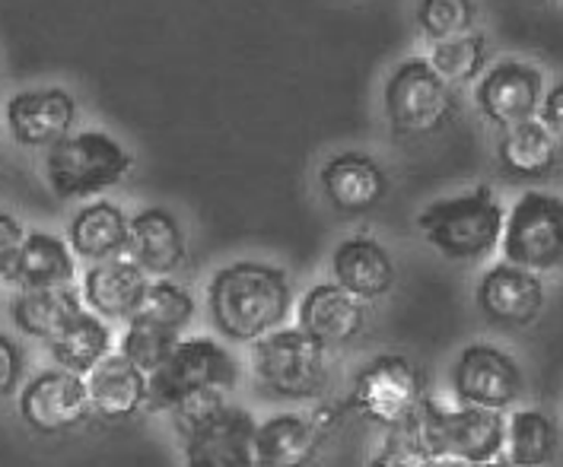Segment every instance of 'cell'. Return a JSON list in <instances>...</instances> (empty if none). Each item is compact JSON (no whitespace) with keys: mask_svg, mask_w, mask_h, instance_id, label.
<instances>
[{"mask_svg":"<svg viewBox=\"0 0 563 467\" xmlns=\"http://www.w3.org/2000/svg\"><path fill=\"white\" fill-rule=\"evenodd\" d=\"M208 312L220 337L233 344H255L287 327L294 312L290 274L277 264L252 258L227 264L210 277Z\"/></svg>","mask_w":563,"mask_h":467,"instance_id":"6da1fadb","label":"cell"},{"mask_svg":"<svg viewBox=\"0 0 563 467\" xmlns=\"http://www.w3.org/2000/svg\"><path fill=\"white\" fill-rule=\"evenodd\" d=\"M506 210L490 185H475L472 191L437 198L417 213V230L430 248L445 262H487L504 242Z\"/></svg>","mask_w":563,"mask_h":467,"instance_id":"7a4b0ae2","label":"cell"},{"mask_svg":"<svg viewBox=\"0 0 563 467\" xmlns=\"http://www.w3.org/2000/svg\"><path fill=\"white\" fill-rule=\"evenodd\" d=\"M185 467H262L255 452L258 420L242 408L210 394L173 413Z\"/></svg>","mask_w":563,"mask_h":467,"instance_id":"3957f363","label":"cell"},{"mask_svg":"<svg viewBox=\"0 0 563 467\" xmlns=\"http://www.w3.org/2000/svg\"><path fill=\"white\" fill-rule=\"evenodd\" d=\"M134 156L106 131H70L45 153V181L60 201H84L131 176Z\"/></svg>","mask_w":563,"mask_h":467,"instance_id":"277c9868","label":"cell"},{"mask_svg":"<svg viewBox=\"0 0 563 467\" xmlns=\"http://www.w3.org/2000/svg\"><path fill=\"white\" fill-rule=\"evenodd\" d=\"M239 385V363L213 337L178 341L159 369L150 373V410L176 413L191 401L227 394Z\"/></svg>","mask_w":563,"mask_h":467,"instance_id":"5b68a950","label":"cell"},{"mask_svg":"<svg viewBox=\"0 0 563 467\" xmlns=\"http://www.w3.org/2000/svg\"><path fill=\"white\" fill-rule=\"evenodd\" d=\"M252 376L277 401H316L328 388V347L299 324L249 344Z\"/></svg>","mask_w":563,"mask_h":467,"instance_id":"8992f818","label":"cell"},{"mask_svg":"<svg viewBox=\"0 0 563 467\" xmlns=\"http://www.w3.org/2000/svg\"><path fill=\"white\" fill-rule=\"evenodd\" d=\"M423 445L437 462H462L465 467L500 458L506 448V420L500 410L462 404L449 410L433 398H423L417 410Z\"/></svg>","mask_w":563,"mask_h":467,"instance_id":"52a82bcc","label":"cell"},{"mask_svg":"<svg viewBox=\"0 0 563 467\" xmlns=\"http://www.w3.org/2000/svg\"><path fill=\"white\" fill-rule=\"evenodd\" d=\"M423 398L427 379L415 359L405 353H379L354 376L344 410L383 430H395L415 420Z\"/></svg>","mask_w":563,"mask_h":467,"instance_id":"ba28073f","label":"cell"},{"mask_svg":"<svg viewBox=\"0 0 563 467\" xmlns=\"http://www.w3.org/2000/svg\"><path fill=\"white\" fill-rule=\"evenodd\" d=\"M191 319H195V296L169 277H156L150 283L141 312L128 322V331L121 334L119 353H124L150 376L176 351Z\"/></svg>","mask_w":563,"mask_h":467,"instance_id":"9c48e42d","label":"cell"},{"mask_svg":"<svg viewBox=\"0 0 563 467\" xmlns=\"http://www.w3.org/2000/svg\"><path fill=\"white\" fill-rule=\"evenodd\" d=\"M388 127L401 137H427L443 131L455 115L452 87L430 67V60H405L391 70L383 89Z\"/></svg>","mask_w":563,"mask_h":467,"instance_id":"30bf717a","label":"cell"},{"mask_svg":"<svg viewBox=\"0 0 563 467\" xmlns=\"http://www.w3.org/2000/svg\"><path fill=\"white\" fill-rule=\"evenodd\" d=\"M504 258L534 274L563 267V198L551 191H526L506 213Z\"/></svg>","mask_w":563,"mask_h":467,"instance_id":"8fae6325","label":"cell"},{"mask_svg":"<svg viewBox=\"0 0 563 467\" xmlns=\"http://www.w3.org/2000/svg\"><path fill=\"white\" fill-rule=\"evenodd\" d=\"M452 391L462 404L484 410H509L526 391V376L512 353L494 344H468L455 356Z\"/></svg>","mask_w":563,"mask_h":467,"instance_id":"7c38bea8","label":"cell"},{"mask_svg":"<svg viewBox=\"0 0 563 467\" xmlns=\"http://www.w3.org/2000/svg\"><path fill=\"white\" fill-rule=\"evenodd\" d=\"M92 413L84 376L45 369L20 388V416L38 436H60L84 426Z\"/></svg>","mask_w":563,"mask_h":467,"instance_id":"4fadbf2b","label":"cell"},{"mask_svg":"<svg viewBox=\"0 0 563 467\" xmlns=\"http://www.w3.org/2000/svg\"><path fill=\"white\" fill-rule=\"evenodd\" d=\"M541 99H544V74L529 60H497L494 67L484 70L475 87L481 115L504 131L538 118Z\"/></svg>","mask_w":563,"mask_h":467,"instance_id":"5bb4252c","label":"cell"},{"mask_svg":"<svg viewBox=\"0 0 563 467\" xmlns=\"http://www.w3.org/2000/svg\"><path fill=\"white\" fill-rule=\"evenodd\" d=\"M347 413L344 401L338 408L319 410L312 416L299 413H274L255 430V452L262 467H312L325 445L331 423Z\"/></svg>","mask_w":563,"mask_h":467,"instance_id":"9a60e30c","label":"cell"},{"mask_svg":"<svg viewBox=\"0 0 563 467\" xmlns=\"http://www.w3.org/2000/svg\"><path fill=\"white\" fill-rule=\"evenodd\" d=\"M544 299L548 292H544L541 277L519 264H494L477 280V309L487 322L500 324V327H529L538 322Z\"/></svg>","mask_w":563,"mask_h":467,"instance_id":"2e32d148","label":"cell"},{"mask_svg":"<svg viewBox=\"0 0 563 467\" xmlns=\"http://www.w3.org/2000/svg\"><path fill=\"white\" fill-rule=\"evenodd\" d=\"M7 131L26 149H48L67 137L77 124V99L60 87H38L13 92L7 99Z\"/></svg>","mask_w":563,"mask_h":467,"instance_id":"e0dca14e","label":"cell"},{"mask_svg":"<svg viewBox=\"0 0 563 467\" xmlns=\"http://www.w3.org/2000/svg\"><path fill=\"white\" fill-rule=\"evenodd\" d=\"M325 201L341 216H366L388 198V176L383 163L363 149H344L319 169Z\"/></svg>","mask_w":563,"mask_h":467,"instance_id":"ac0fdd59","label":"cell"},{"mask_svg":"<svg viewBox=\"0 0 563 467\" xmlns=\"http://www.w3.org/2000/svg\"><path fill=\"white\" fill-rule=\"evenodd\" d=\"M128 258L150 277H169L188 258V235L173 210L144 207L131 216Z\"/></svg>","mask_w":563,"mask_h":467,"instance_id":"d6986e66","label":"cell"},{"mask_svg":"<svg viewBox=\"0 0 563 467\" xmlns=\"http://www.w3.org/2000/svg\"><path fill=\"white\" fill-rule=\"evenodd\" d=\"M150 274L131 258L89 264L84 274V305L106 322H131L150 292Z\"/></svg>","mask_w":563,"mask_h":467,"instance_id":"ffe728a7","label":"cell"},{"mask_svg":"<svg viewBox=\"0 0 563 467\" xmlns=\"http://www.w3.org/2000/svg\"><path fill=\"white\" fill-rule=\"evenodd\" d=\"M297 324L322 347H347L366 331V305L334 280L316 283L299 299Z\"/></svg>","mask_w":563,"mask_h":467,"instance_id":"44dd1931","label":"cell"},{"mask_svg":"<svg viewBox=\"0 0 563 467\" xmlns=\"http://www.w3.org/2000/svg\"><path fill=\"white\" fill-rule=\"evenodd\" d=\"M331 277L360 302H376L395 290L398 270L383 242H376L373 235H351L331 252Z\"/></svg>","mask_w":563,"mask_h":467,"instance_id":"7402d4cb","label":"cell"},{"mask_svg":"<svg viewBox=\"0 0 563 467\" xmlns=\"http://www.w3.org/2000/svg\"><path fill=\"white\" fill-rule=\"evenodd\" d=\"M92 413L106 420H131L150 401V376L124 353H109L87 376Z\"/></svg>","mask_w":563,"mask_h":467,"instance_id":"603a6c76","label":"cell"},{"mask_svg":"<svg viewBox=\"0 0 563 467\" xmlns=\"http://www.w3.org/2000/svg\"><path fill=\"white\" fill-rule=\"evenodd\" d=\"M131 216L115 201H92L80 207L67 226V245L80 262L99 264L128 258Z\"/></svg>","mask_w":563,"mask_h":467,"instance_id":"cb8c5ba5","label":"cell"},{"mask_svg":"<svg viewBox=\"0 0 563 467\" xmlns=\"http://www.w3.org/2000/svg\"><path fill=\"white\" fill-rule=\"evenodd\" d=\"M74 277H77V255L70 252V245L45 230H30L16 262L13 287L55 290V287H70Z\"/></svg>","mask_w":563,"mask_h":467,"instance_id":"d4e9b609","label":"cell"},{"mask_svg":"<svg viewBox=\"0 0 563 467\" xmlns=\"http://www.w3.org/2000/svg\"><path fill=\"white\" fill-rule=\"evenodd\" d=\"M48 353L58 363V369L87 379L89 373L112 353V327L106 319L84 309L48 341Z\"/></svg>","mask_w":563,"mask_h":467,"instance_id":"484cf974","label":"cell"},{"mask_svg":"<svg viewBox=\"0 0 563 467\" xmlns=\"http://www.w3.org/2000/svg\"><path fill=\"white\" fill-rule=\"evenodd\" d=\"M497 159H500V169L512 178L534 181V178L551 176L558 166V137L538 118L512 124L506 127L497 144Z\"/></svg>","mask_w":563,"mask_h":467,"instance_id":"4316f807","label":"cell"},{"mask_svg":"<svg viewBox=\"0 0 563 467\" xmlns=\"http://www.w3.org/2000/svg\"><path fill=\"white\" fill-rule=\"evenodd\" d=\"M77 312H84V296L74 287L55 290H20L10 299V319L26 337L52 341Z\"/></svg>","mask_w":563,"mask_h":467,"instance_id":"83f0119b","label":"cell"},{"mask_svg":"<svg viewBox=\"0 0 563 467\" xmlns=\"http://www.w3.org/2000/svg\"><path fill=\"white\" fill-rule=\"evenodd\" d=\"M561 433L551 413L538 408L516 410L506 423V448L516 467H544L558 458Z\"/></svg>","mask_w":563,"mask_h":467,"instance_id":"f1b7e54d","label":"cell"},{"mask_svg":"<svg viewBox=\"0 0 563 467\" xmlns=\"http://www.w3.org/2000/svg\"><path fill=\"white\" fill-rule=\"evenodd\" d=\"M427 60L449 87L452 84H475L487 70V35L472 30L465 35L437 42Z\"/></svg>","mask_w":563,"mask_h":467,"instance_id":"f546056e","label":"cell"},{"mask_svg":"<svg viewBox=\"0 0 563 467\" xmlns=\"http://www.w3.org/2000/svg\"><path fill=\"white\" fill-rule=\"evenodd\" d=\"M475 20L477 0H420L417 3V26L433 45L472 32Z\"/></svg>","mask_w":563,"mask_h":467,"instance_id":"4dcf8cb0","label":"cell"},{"mask_svg":"<svg viewBox=\"0 0 563 467\" xmlns=\"http://www.w3.org/2000/svg\"><path fill=\"white\" fill-rule=\"evenodd\" d=\"M433 462H437V458H433L430 448L423 445V436H420V426H417L415 413V420H408L405 426L386 430V438H383L379 448L373 452L369 467H430Z\"/></svg>","mask_w":563,"mask_h":467,"instance_id":"1f68e13d","label":"cell"},{"mask_svg":"<svg viewBox=\"0 0 563 467\" xmlns=\"http://www.w3.org/2000/svg\"><path fill=\"white\" fill-rule=\"evenodd\" d=\"M23 242H26V226L13 213H3L0 210V280L3 283H13Z\"/></svg>","mask_w":563,"mask_h":467,"instance_id":"d6a6232c","label":"cell"},{"mask_svg":"<svg viewBox=\"0 0 563 467\" xmlns=\"http://www.w3.org/2000/svg\"><path fill=\"white\" fill-rule=\"evenodd\" d=\"M23 369H26V359H23V351L13 337H7L0 331V398L13 394L23 381Z\"/></svg>","mask_w":563,"mask_h":467,"instance_id":"836d02e7","label":"cell"},{"mask_svg":"<svg viewBox=\"0 0 563 467\" xmlns=\"http://www.w3.org/2000/svg\"><path fill=\"white\" fill-rule=\"evenodd\" d=\"M538 121L563 141V80L554 84L551 89H544V99H541V109H538Z\"/></svg>","mask_w":563,"mask_h":467,"instance_id":"e575fe53","label":"cell"},{"mask_svg":"<svg viewBox=\"0 0 563 467\" xmlns=\"http://www.w3.org/2000/svg\"><path fill=\"white\" fill-rule=\"evenodd\" d=\"M472 467H516V465H512L509 458H504V455H500V458H494V462H484V465H472Z\"/></svg>","mask_w":563,"mask_h":467,"instance_id":"d590c367","label":"cell"},{"mask_svg":"<svg viewBox=\"0 0 563 467\" xmlns=\"http://www.w3.org/2000/svg\"><path fill=\"white\" fill-rule=\"evenodd\" d=\"M430 467H465V465H462V462H449V458H445V462H433Z\"/></svg>","mask_w":563,"mask_h":467,"instance_id":"8d00e7d4","label":"cell"}]
</instances>
